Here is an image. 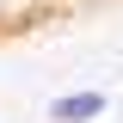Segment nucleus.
<instances>
[{
  "label": "nucleus",
  "instance_id": "1",
  "mask_svg": "<svg viewBox=\"0 0 123 123\" xmlns=\"http://www.w3.org/2000/svg\"><path fill=\"white\" fill-rule=\"evenodd\" d=\"M105 111H111L105 92H62V98H49V123H92Z\"/></svg>",
  "mask_w": 123,
  "mask_h": 123
}]
</instances>
